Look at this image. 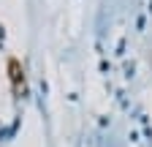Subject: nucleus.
Returning <instances> with one entry per match:
<instances>
[{"label":"nucleus","mask_w":152,"mask_h":147,"mask_svg":"<svg viewBox=\"0 0 152 147\" xmlns=\"http://www.w3.org/2000/svg\"><path fill=\"white\" fill-rule=\"evenodd\" d=\"M8 76H11V85H14V90L19 93V90L25 87V71H22V63L19 60H8Z\"/></svg>","instance_id":"nucleus-1"}]
</instances>
